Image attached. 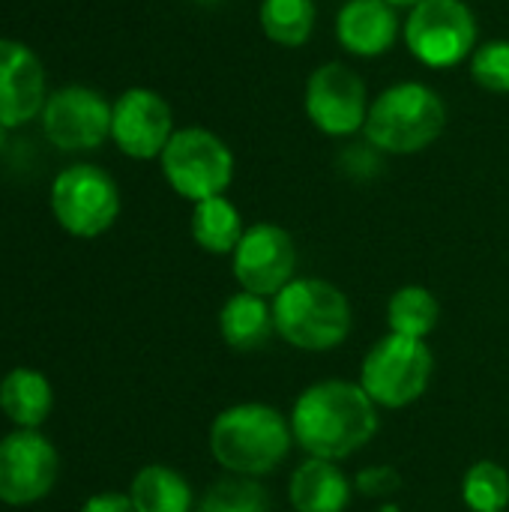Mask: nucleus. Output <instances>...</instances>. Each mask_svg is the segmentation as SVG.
Returning a JSON list of instances; mask_svg holds the SVG:
<instances>
[{"instance_id":"nucleus-1","label":"nucleus","mask_w":509,"mask_h":512,"mask_svg":"<svg viewBox=\"0 0 509 512\" xmlns=\"http://www.w3.org/2000/svg\"><path fill=\"white\" fill-rule=\"evenodd\" d=\"M294 444L309 459L342 462L363 450L378 432V405L360 381H318L291 408Z\"/></svg>"},{"instance_id":"nucleus-2","label":"nucleus","mask_w":509,"mask_h":512,"mask_svg":"<svg viewBox=\"0 0 509 512\" xmlns=\"http://www.w3.org/2000/svg\"><path fill=\"white\" fill-rule=\"evenodd\" d=\"M207 447L228 474L258 480L288 459L294 432L291 420L273 405L243 402L216 414L210 423Z\"/></svg>"},{"instance_id":"nucleus-3","label":"nucleus","mask_w":509,"mask_h":512,"mask_svg":"<svg viewBox=\"0 0 509 512\" xmlns=\"http://www.w3.org/2000/svg\"><path fill=\"white\" fill-rule=\"evenodd\" d=\"M270 303L276 336L297 351L327 354L351 336V303L345 291L327 279L294 276Z\"/></svg>"},{"instance_id":"nucleus-4","label":"nucleus","mask_w":509,"mask_h":512,"mask_svg":"<svg viewBox=\"0 0 509 512\" xmlns=\"http://www.w3.org/2000/svg\"><path fill=\"white\" fill-rule=\"evenodd\" d=\"M447 126L444 99L423 81H399L369 105L363 135L369 147L408 156L432 147Z\"/></svg>"},{"instance_id":"nucleus-5","label":"nucleus","mask_w":509,"mask_h":512,"mask_svg":"<svg viewBox=\"0 0 509 512\" xmlns=\"http://www.w3.org/2000/svg\"><path fill=\"white\" fill-rule=\"evenodd\" d=\"M435 375V354L426 339L387 333L378 339L360 366V387L378 408L399 411L423 399Z\"/></svg>"},{"instance_id":"nucleus-6","label":"nucleus","mask_w":509,"mask_h":512,"mask_svg":"<svg viewBox=\"0 0 509 512\" xmlns=\"http://www.w3.org/2000/svg\"><path fill=\"white\" fill-rule=\"evenodd\" d=\"M159 165L168 186L192 204L225 195L234 180L231 147L216 132L201 126L177 129L162 150Z\"/></svg>"},{"instance_id":"nucleus-7","label":"nucleus","mask_w":509,"mask_h":512,"mask_svg":"<svg viewBox=\"0 0 509 512\" xmlns=\"http://www.w3.org/2000/svg\"><path fill=\"white\" fill-rule=\"evenodd\" d=\"M51 213L66 234L93 240L117 222L120 189L99 165H69L51 183Z\"/></svg>"},{"instance_id":"nucleus-8","label":"nucleus","mask_w":509,"mask_h":512,"mask_svg":"<svg viewBox=\"0 0 509 512\" xmlns=\"http://www.w3.org/2000/svg\"><path fill=\"white\" fill-rule=\"evenodd\" d=\"M402 33L408 51L432 69H453L477 48V18L465 0H420Z\"/></svg>"},{"instance_id":"nucleus-9","label":"nucleus","mask_w":509,"mask_h":512,"mask_svg":"<svg viewBox=\"0 0 509 512\" xmlns=\"http://www.w3.org/2000/svg\"><path fill=\"white\" fill-rule=\"evenodd\" d=\"M366 81L348 63L330 60L306 78L303 108L315 129L330 138H351L366 126L369 117Z\"/></svg>"},{"instance_id":"nucleus-10","label":"nucleus","mask_w":509,"mask_h":512,"mask_svg":"<svg viewBox=\"0 0 509 512\" xmlns=\"http://www.w3.org/2000/svg\"><path fill=\"white\" fill-rule=\"evenodd\" d=\"M39 120L45 138L66 153L96 150L111 138V102L84 84L48 93Z\"/></svg>"},{"instance_id":"nucleus-11","label":"nucleus","mask_w":509,"mask_h":512,"mask_svg":"<svg viewBox=\"0 0 509 512\" xmlns=\"http://www.w3.org/2000/svg\"><path fill=\"white\" fill-rule=\"evenodd\" d=\"M297 270L294 237L276 222H255L231 252V273L240 291L273 300Z\"/></svg>"},{"instance_id":"nucleus-12","label":"nucleus","mask_w":509,"mask_h":512,"mask_svg":"<svg viewBox=\"0 0 509 512\" xmlns=\"http://www.w3.org/2000/svg\"><path fill=\"white\" fill-rule=\"evenodd\" d=\"M174 132L171 105L150 87H129L111 102V141L129 159H159Z\"/></svg>"},{"instance_id":"nucleus-13","label":"nucleus","mask_w":509,"mask_h":512,"mask_svg":"<svg viewBox=\"0 0 509 512\" xmlns=\"http://www.w3.org/2000/svg\"><path fill=\"white\" fill-rule=\"evenodd\" d=\"M57 450L33 429L12 432L0 441V501L27 507L42 501L57 483Z\"/></svg>"},{"instance_id":"nucleus-14","label":"nucleus","mask_w":509,"mask_h":512,"mask_svg":"<svg viewBox=\"0 0 509 512\" xmlns=\"http://www.w3.org/2000/svg\"><path fill=\"white\" fill-rule=\"evenodd\" d=\"M45 99V69L36 51L18 39H0V123L9 129L30 123Z\"/></svg>"},{"instance_id":"nucleus-15","label":"nucleus","mask_w":509,"mask_h":512,"mask_svg":"<svg viewBox=\"0 0 509 512\" xmlns=\"http://www.w3.org/2000/svg\"><path fill=\"white\" fill-rule=\"evenodd\" d=\"M402 21L387 0H348L336 15L339 45L354 57H381L399 39Z\"/></svg>"},{"instance_id":"nucleus-16","label":"nucleus","mask_w":509,"mask_h":512,"mask_svg":"<svg viewBox=\"0 0 509 512\" xmlns=\"http://www.w3.org/2000/svg\"><path fill=\"white\" fill-rule=\"evenodd\" d=\"M351 492V480L336 462L327 459H306L288 483V501L294 512H345Z\"/></svg>"},{"instance_id":"nucleus-17","label":"nucleus","mask_w":509,"mask_h":512,"mask_svg":"<svg viewBox=\"0 0 509 512\" xmlns=\"http://www.w3.org/2000/svg\"><path fill=\"white\" fill-rule=\"evenodd\" d=\"M219 333L225 345L237 354L261 351L276 336L273 303L267 297L237 291L219 309Z\"/></svg>"},{"instance_id":"nucleus-18","label":"nucleus","mask_w":509,"mask_h":512,"mask_svg":"<svg viewBox=\"0 0 509 512\" xmlns=\"http://www.w3.org/2000/svg\"><path fill=\"white\" fill-rule=\"evenodd\" d=\"M51 384L33 369H12L0 381V411L21 429H36L51 414Z\"/></svg>"},{"instance_id":"nucleus-19","label":"nucleus","mask_w":509,"mask_h":512,"mask_svg":"<svg viewBox=\"0 0 509 512\" xmlns=\"http://www.w3.org/2000/svg\"><path fill=\"white\" fill-rule=\"evenodd\" d=\"M135 512H192V486L168 465H147L129 486Z\"/></svg>"},{"instance_id":"nucleus-20","label":"nucleus","mask_w":509,"mask_h":512,"mask_svg":"<svg viewBox=\"0 0 509 512\" xmlns=\"http://www.w3.org/2000/svg\"><path fill=\"white\" fill-rule=\"evenodd\" d=\"M243 231V216L225 195L198 201L192 210V240L210 255H231Z\"/></svg>"},{"instance_id":"nucleus-21","label":"nucleus","mask_w":509,"mask_h":512,"mask_svg":"<svg viewBox=\"0 0 509 512\" xmlns=\"http://www.w3.org/2000/svg\"><path fill=\"white\" fill-rule=\"evenodd\" d=\"M315 0H261L258 21L270 42L282 48H300L315 30Z\"/></svg>"},{"instance_id":"nucleus-22","label":"nucleus","mask_w":509,"mask_h":512,"mask_svg":"<svg viewBox=\"0 0 509 512\" xmlns=\"http://www.w3.org/2000/svg\"><path fill=\"white\" fill-rule=\"evenodd\" d=\"M438 321H441V303L423 285H405L387 303L390 333L411 336V339H429L435 333Z\"/></svg>"},{"instance_id":"nucleus-23","label":"nucleus","mask_w":509,"mask_h":512,"mask_svg":"<svg viewBox=\"0 0 509 512\" xmlns=\"http://www.w3.org/2000/svg\"><path fill=\"white\" fill-rule=\"evenodd\" d=\"M462 501L471 512H507L509 471L504 465L483 459L474 462L462 480Z\"/></svg>"},{"instance_id":"nucleus-24","label":"nucleus","mask_w":509,"mask_h":512,"mask_svg":"<svg viewBox=\"0 0 509 512\" xmlns=\"http://www.w3.org/2000/svg\"><path fill=\"white\" fill-rule=\"evenodd\" d=\"M198 512H270V495L255 477L228 474L204 492Z\"/></svg>"},{"instance_id":"nucleus-25","label":"nucleus","mask_w":509,"mask_h":512,"mask_svg":"<svg viewBox=\"0 0 509 512\" xmlns=\"http://www.w3.org/2000/svg\"><path fill=\"white\" fill-rule=\"evenodd\" d=\"M471 78L486 93H509V39H489L474 48Z\"/></svg>"},{"instance_id":"nucleus-26","label":"nucleus","mask_w":509,"mask_h":512,"mask_svg":"<svg viewBox=\"0 0 509 512\" xmlns=\"http://www.w3.org/2000/svg\"><path fill=\"white\" fill-rule=\"evenodd\" d=\"M402 486V477L396 468L390 465H378V468H366L357 474V489L366 495V498H390L396 495Z\"/></svg>"},{"instance_id":"nucleus-27","label":"nucleus","mask_w":509,"mask_h":512,"mask_svg":"<svg viewBox=\"0 0 509 512\" xmlns=\"http://www.w3.org/2000/svg\"><path fill=\"white\" fill-rule=\"evenodd\" d=\"M81 512H135V504L129 495H117V492H102V495H93Z\"/></svg>"},{"instance_id":"nucleus-28","label":"nucleus","mask_w":509,"mask_h":512,"mask_svg":"<svg viewBox=\"0 0 509 512\" xmlns=\"http://www.w3.org/2000/svg\"><path fill=\"white\" fill-rule=\"evenodd\" d=\"M390 6H417L420 0H387Z\"/></svg>"},{"instance_id":"nucleus-29","label":"nucleus","mask_w":509,"mask_h":512,"mask_svg":"<svg viewBox=\"0 0 509 512\" xmlns=\"http://www.w3.org/2000/svg\"><path fill=\"white\" fill-rule=\"evenodd\" d=\"M6 132H9V126H3V123H0V150L6 147Z\"/></svg>"},{"instance_id":"nucleus-30","label":"nucleus","mask_w":509,"mask_h":512,"mask_svg":"<svg viewBox=\"0 0 509 512\" xmlns=\"http://www.w3.org/2000/svg\"><path fill=\"white\" fill-rule=\"evenodd\" d=\"M195 3H201V6H216V3H222V0H195Z\"/></svg>"},{"instance_id":"nucleus-31","label":"nucleus","mask_w":509,"mask_h":512,"mask_svg":"<svg viewBox=\"0 0 509 512\" xmlns=\"http://www.w3.org/2000/svg\"><path fill=\"white\" fill-rule=\"evenodd\" d=\"M384 512H387V510H384ZM393 512H396V510H393Z\"/></svg>"}]
</instances>
